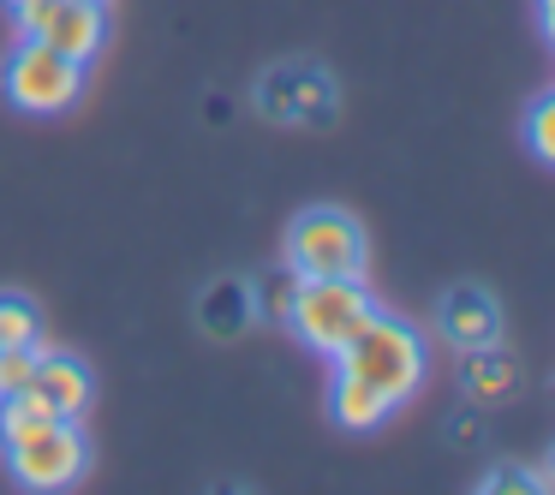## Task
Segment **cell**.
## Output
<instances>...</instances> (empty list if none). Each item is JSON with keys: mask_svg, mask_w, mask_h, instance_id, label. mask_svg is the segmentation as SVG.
Instances as JSON below:
<instances>
[{"mask_svg": "<svg viewBox=\"0 0 555 495\" xmlns=\"http://www.w3.org/2000/svg\"><path fill=\"white\" fill-rule=\"evenodd\" d=\"M328 364H347L359 382H371L376 394H383L388 412H400L424 388V376H430V340H424V328L406 323V316L376 311L371 328H364V335Z\"/></svg>", "mask_w": 555, "mask_h": 495, "instance_id": "6da1fadb", "label": "cell"}, {"mask_svg": "<svg viewBox=\"0 0 555 495\" xmlns=\"http://www.w3.org/2000/svg\"><path fill=\"white\" fill-rule=\"evenodd\" d=\"M281 269H293L299 281H364V269H371V239H364L359 216H347V209H335V204H311L287 221Z\"/></svg>", "mask_w": 555, "mask_h": 495, "instance_id": "7a4b0ae2", "label": "cell"}, {"mask_svg": "<svg viewBox=\"0 0 555 495\" xmlns=\"http://www.w3.org/2000/svg\"><path fill=\"white\" fill-rule=\"evenodd\" d=\"M376 311H383V304H376V292L364 287V281H299L281 323H287L293 335H299V347H311L317 359H340V352L371 328Z\"/></svg>", "mask_w": 555, "mask_h": 495, "instance_id": "3957f363", "label": "cell"}, {"mask_svg": "<svg viewBox=\"0 0 555 495\" xmlns=\"http://www.w3.org/2000/svg\"><path fill=\"white\" fill-rule=\"evenodd\" d=\"M251 108L269 126H299V132H323L340 114V84L323 61L311 54H287V61L263 66V78L251 84Z\"/></svg>", "mask_w": 555, "mask_h": 495, "instance_id": "277c9868", "label": "cell"}, {"mask_svg": "<svg viewBox=\"0 0 555 495\" xmlns=\"http://www.w3.org/2000/svg\"><path fill=\"white\" fill-rule=\"evenodd\" d=\"M0 459H7L18 490H37V495L73 490L90 471V430L85 418H49L37 430L13 435V442H0Z\"/></svg>", "mask_w": 555, "mask_h": 495, "instance_id": "5b68a950", "label": "cell"}, {"mask_svg": "<svg viewBox=\"0 0 555 495\" xmlns=\"http://www.w3.org/2000/svg\"><path fill=\"white\" fill-rule=\"evenodd\" d=\"M0 90H7V102H13L18 114L49 120V114H66L85 96V66L66 61L61 49H49V42H37V37H18L13 54H7V66H0Z\"/></svg>", "mask_w": 555, "mask_h": 495, "instance_id": "8992f818", "label": "cell"}, {"mask_svg": "<svg viewBox=\"0 0 555 495\" xmlns=\"http://www.w3.org/2000/svg\"><path fill=\"white\" fill-rule=\"evenodd\" d=\"M18 37H37L49 49H61L66 61L90 66L108 42V6L102 0H37L25 13H13Z\"/></svg>", "mask_w": 555, "mask_h": 495, "instance_id": "52a82bcc", "label": "cell"}, {"mask_svg": "<svg viewBox=\"0 0 555 495\" xmlns=\"http://www.w3.org/2000/svg\"><path fill=\"white\" fill-rule=\"evenodd\" d=\"M436 323H442V340L454 352H478L502 340V299L478 281H454V287L436 299Z\"/></svg>", "mask_w": 555, "mask_h": 495, "instance_id": "ba28073f", "label": "cell"}, {"mask_svg": "<svg viewBox=\"0 0 555 495\" xmlns=\"http://www.w3.org/2000/svg\"><path fill=\"white\" fill-rule=\"evenodd\" d=\"M30 388H37L61 418H85L90 400H96V376H90V364L78 359V352H61V347H42L37 382H30Z\"/></svg>", "mask_w": 555, "mask_h": 495, "instance_id": "9c48e42d", "label": "cell"}, {"mask_svg": "<svg viewBox=\"0 0 555 495\" xmlns=\"http://www.w3.org/2000/svg\"><path fill=\"white\" fill-rule=\"evenodd\" d=\"M197 323H204V335L216 340H240L245 328L257 323V292L245 275H221L209 281L204 292H197Z\"/></svg>", "mask_w": 555, "mask_h": 495, "instance_id": "30bf717a", "label": "cell"}, {"mask_svg": "<svg viewBox=\"0 0 555 495\" xmlns=\"http://www.w3.org/2000/svg\"><path fill=\"white\" fill-rule=\"evenodd\" d=\"M328 418L347 435H371V430H383L395 412L383 406V394H376L371 382H359L347 364H335V370H328Z\"/></svg>", "mask_w": 555, "mask_h": 495, "instance_id": "8fae6325", "label": "cell"}, {"mask_svg": "<svg viewBox=\"0 0 555 495\" xmlns=\"http://www.w3.org/2000/svg\"><path fill=\"white\" fill-rule=\"evenodd\" d=\"M466 359V400L472 406H502L507 394L519 388V364H514V352L495 340V347H478V352H460Z\"/></svg>", "mask_w": 555, "mask_h": 495, "instance_id": "7c38bea8", "label": "cell"}, {"mask_svg": "<svg viewBox=\"0 0 555 495\" xmlns=\"http://www.w3.org/2000/svg\"><path fill=\"white\" fill-rule=\"evenodd\" d=\"M42 340V311L30 292H0V347H37Z\"/></svg>", "mask_w": 555, "mask_h": 495, "instance_id": "4fadbf2b", "label": "cell"}, {"mask_svg": "<svg viewBox=\"0 0 555 495\" xmlns=\"http://www.w3.org/2000/svg\"><path fill=\"white\" fill-rule=\"evenodd\" d=\"M526 149L543 161V168H555V90H543V96L526 108Z\"/></svg>", "mask_w": 555, "mask_h": 495, "instance_id": "5bb4252c", "label": "cell"}, {"mask_svg": "<svg viewBox=\"0 0 555 495\" xmlns=\"http://www.w3.org/2000/svg\"><path fill=\"white\" fill-rule=\"evenodd\" d=\"M472 490L478 495H538L543 490V471L538 466H490L472 478Z\"/></svg>", "mask_w": 555, "mask_h": 495, "instance_id": "9a60e30c", "label": "cell"}, {"mask_svg": "<svg viewBox=\"0 0 555 495\" xmlns=\"http://www.w3.org/2000/svg\"><path fill=\"white\" fill-rule=\"evenodd\" d=\"M37 359H42V340L37 347H0V400L25 394V388L37 382Z\"/></svg>", "mask_w": 555, "mask_h": 495, "instance_id": "2e32d148", "label": "cell"}, {"mask_svg": "<svg viewBox=\"0 0 555 495\" xmlns=\"http://www.w3.org/2000/svg\"><path fill=\"white\" fill-rule=\"evenodd\" d=\"M293 287H299V275L293 269H275V275H251V292H257V316H287L293 304Z\"/></svg>", "mask_w": 555, "mask_h": 495, "instance_id": "e0dca14e", "label": "cell"}, {"mask_svg": "<svg viewBox=\"0 0 555 495\" xmlns=\"http://www.w3.org/2000/svg\"><path fill=\"white\" fill-rule=\"evenodd\" d=\"M538 18H543V37H550V49H555V0H538Z\"/></svg>", "mask_w": 555, "mask_h": 495, "instance_id": "ac0fdd59", "label": "cell"}, {"mask_svg": "<svg viewBox=\"0 0 555 495\" xmlns=\"http://www.w3.org/2000/svg\"><path fill=\"white\" fill-rule=\"evenodd\" d=\"M538 471H543V490H555V442H550V454H543Z\"/></svg>", "mask_w": 555, "mask_h": 495, "instance_id": "d6986e66", "label": "cell"}, {"mask_svg": "<svg viewBox=\"0 0 555 495\" xmlns=\"http://www.w3.org/2000/svg\"><path fill=\"white\" fill-rule=\"evenodd\" d=\"M0 6H7V13H25V6H37V0H0Z\"/></svg>", "mask_w": 555, "mask_h": 495, "instance_id": "ffe728a7", "label": "cell"}]
</instances>
